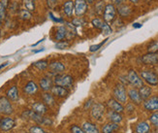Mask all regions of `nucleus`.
I'll return each instance as SVG.
<instances>
[{
	"instance_id": "obj_1",
	"label": "nucleus",
	"mask_w": 158,
	"mask_h": 133,
	"mask_svg": "<svg viewBox=\"0 0 158 133\" xmlns=\"http://www.w3.org/2000/svg\"><path fill=\"white\" fill-rule=\"evenodd\" d=\"M53 83L56 84V86H59V87H63V88H70L73 83H74V79L73 77L70 75H66V74H59L56 75V78L53 80Z\"/></svg>"
},
{
	"instance_id": "obj_2",
	"label": "nucleus",
	"mask_w": 158,
	"mask_h": 133,
	"mask_svg": "<svg viewBox=\"0 0 158 133\" xmlns=\"http://www.w3.org/2000/svg\"><path fill=\"white\" fill-rule=\"evenodd\" d=\"M116 9L114 4H106L104 14H103V17H104L105 23L107 24H112L114 23V20L116 18Z\"/></svg>"
},
{
	"instance_id": "obj_3",
	"label": "nucleus",
	"mask_w": 158,
	"mask_h": 133,
	"mask_svg": "<svg viewBox=\"0 0 158 133\" xmlns=\"http://www.w3.org/2000/svg\"><path fill=\"white\" fill-rule=\"evenodd\" d=\"M114 96L115 100H118L119 103H125L127 100V92L124 86L122 84H118L114 88Z\"/></svg>"
},
{
	"instance_id": "obj_4",
	"label": "nucleus",
	"mask_w": 158,
	"mask_h": 133,
	"mask_svg": "<svg viewBox=\"0 0 158 133\" xmlns=\"http://www.w3.org/2000/svg\"><path fill=\"white\" fill-rule=\"evenodd\" d=\"M141 77L150 86L158 85V76L152 70H143L141 72Z\"/></svg>"
},
{
	"instance_id": "obj_5",
	"label": "nucleus",
	"mask_w": 158,
	"mask_h": 133,
	"mask_svg": "<svg viewBox=\"0 0 158 133\" xmlns=\"http://www.w3.org/2000/svg\"><path fill=\"white\" fill-rule=\"evenodd\" d=\"M13 112H14V108L12 106L10 100L5 96L0 97V114L9 116L13 114Z\"/></svg>"
},
{
	"instance_id": "obj_6",
	"label": "nucleus",
	"mask_w": 158,
	"mask_h": 133,
	"mask_svg": "<svg viewBox=\"0 0 158 133\" xmlns=\"http://www.w3.org/2000/svg\"><path fill=\"white\" fill-rule=\"evenodd\" d=\"M88 5L85 0H75L74 2V11L77 17L84 16L87 12Z\"/></svg>"
},
{
	"instance_id": "obj_7",
	"label": "nucleus",
	"mask_w": 158,
	"mask_h": 133,
	"mask_svg": "<svg viewBox=\"0 0 158 133\" xmlns=\"http://www.w3.org/2000/svg\"><path fill=\"white\" fill-rule=\"evenodd\" d=\"M127 81H128V83H130L135 88H142L143 86V80L140 78L139 75L137 74L134 70H130V71L128 72Z\"/></svg>"
},
{
	"instance_id": "obj_8",
	"label": "nucleus",
	"mask_w": 158,
	"mask_h": 133,
	"mask_svg": "<svg viewBox=\"0 0 158 133\" xmlns=\"http://www.w3.org/2000/svg\"><path fill=\"white\" fill-rule=\"evenodd\" d=\"M71 38H73V36L68 32V29L65 26H58L56 32L54 33V39L58 42L63 41L64 39H71Z\"/></svg>"
},
{
	"instance_id": "obj_9",
	"label": "nucleus",
	"mask_w": 158,
	"mask_h": 133,
	"mask_svg": "<svg viewBox=\"0 0 158 133\" xmlns=\"http://www.w3.org/2000/svg\"><path fill=\"white\" fill-rule=\"evenodd\" d=\"M141 60L143 64L156 65L158 63V54L157 53H148L143 55Z\"/></svg>"
},
{
	"instance_id": "obj_10",
	"label": "nucleus",
	"mask_w": 158,
	"mask_h": 133,
	"mask_svg": "<svg viewBox=\"0 0 158 133\" xmlns=\"http://www.w3.org/2000/svg\"><path fill=\"white\" fill-rule=\"evenodd\" d=\"M16 122L13 118L11 117H6L1 118V122H0V128L3 131H9L12 128L15 127Z\"/></svg>"
},
{
	"instance_id": "obj_11",
	"label": "nucleus",
	"mask_w": 158,
	"mask_h": 133,
	"mask_svg": "<svg viewBox=\"0 0 158 133\" xmlns=\"http://www.w3.org/2000/svg\"><path fill=\"white\" fill-rule=\"evenodd\" d=\"M49 70L52 74H54L56 76L65 71V65L61 63L60 61H53L49 65Z\"/></svg>"
},
{
	"instance_id": "obj_12",
	"label": "nucleus",
	"mask_w": 158,
	"mask_h": 133,
	"mask_svg": "<svg viewBox=\"0 0 158 133\" xmlns=\"http://www.w3.org/2000/svg\"><path fill=\"white\" fill-rule=\"evenodd\" d=\"M143 107L148 111H157L158 110V96L149 97L143 103Z\"/></svg>"
},
{
	"instance_id": "obj_13",
	"label": "nucleus",
	"mask_w": 158,
	"mask_h": 133,
	"mask_svg": "<svg viewBox=\"0 0 158 133\" xmlns=\"http://www.w3.org/2000/svg\"><path fill=\"white\" fill-rule=\"evenodd\" d=\"M39 87L41 88V89H43L44 92H48L52 90V88H53V81L49 78V77H44L40 80L39 82Z\"/></svg>"
},
{
	"instance_id": "obj_14",
	"label": "nucleus",
	"mask_w": 158,
	"mask_h": 133,
	"mask_svg": "<svg viewBox=\"0 0 158 133\" xmlns=\"http://www.w3.org/2000/svg\"><path fill=\"white\" fill-rule=\"evenodd\" d=\"M104 110L105 108L101 103H96L93 105V107L91 109V115L96 120H100L103 114H104Z\"/></svg>"
},
{
	"instance_id": "obj_15",
	"label": "nucleus",
	"mask_w": 158,
	"mask_h": 133,
	"mask_svg": "<svg viewBox=\"0 0 158 133\" xmlns=\"http://www.w3.org/2000/svg\"><path fill=\"white\" fill-rule=\"evenodd\" d=\"M32 111L35 112V113L39 114V115H45L48 113V111H49V109H48V106L43 103V102H35L32 104Z\"/></svg>"
},
{
	"instance_id": "obj_16",
	"label": "nucleus",
	"mask_w": 158,
	"mask_h": 133,
	"mask_svg": "<svg viewBox=\"0 0 158 133\" xmlns=\"http://www.w3.org/2000/svg\"><path fill=\"white\" fill-rule=\"evenodd\" d=\"M52 94L53 96L59 97V98H63V97H66L69 94V92H68L66 88L59 87V86H53V88H52Z\"/></svg>"
},
{
	"instance_id": "obj_17",
	"label": "nucleus",
	"mask_w": 158,
	"mask_h": 133,
	"mask_svg": "<svg viewBox=\"0 0 158 133\" xmlns=\"http://www.w3.org/2000/svg\"><path fill=\"white\" fill-rule=\"evenodd\" d=\"M107 105H108V107L111 109V111L116 112V113H121V112H123V110H124V108H123L122 105L118 100H115L114 98L110 99L108 101Z\"/></svg>"
},
{
	"instance_id": "obj_18",
	"label": "nucleus",
	"mask_w": 158,
	"mask_h": 133,
	"mask_svg": "<svg viewBox=\"0 0 158 133\" xmlns=\"http://www.w3.org/2000/svg\"><path fill=\"white\" fill-rule=\"evenodd\" d=\"M38 85L36 83H34L33 81L28 82L25 85V87L23 88V92L24 93L28 94V95H34L37 92H38Z\"/></svg>"
},
{
	"instance_id": "obj_19",
	"label": "nucleus",
	"mask_w": 158,
	"mask_h": 133,
	"mask_svg": "<svg viewBox=\"0 0 158 133\" xmlns=\"http://www.w3.org/2000/svg\"><path fill=\"white\" fill-rule=\"evenodd\" d=\"M127 95L129 96V98L131 99V101L135 104H141L142 103V98H141V95H140V92L139 90H137L136 88H131L128 90V93Z\"/></svg>"
},
{
	"instance_id": "obj_20",
	"label": "nucleus",
	"mask_w": 158,
	"mask_h": 133,
	"mask_svg": "<svg viewBox=\"0 0 158 133\" xmlns=\"http://www.w3.org/2000/svg\"><path fill=\"white\" fill-rule=\"evenodd\" d=\"M6 97L8 98L10 101H17L19 98V90L18 88L16 86H13L11 87L6 92Z\"/></svg>"
},
{
	"instance_id": "obj_21",
	"label": "nucleus",
	"mask_w": 158,
	"mask_h": 133,
	"mask_svg": "<svg viewBox=\"0 0 158 133\" xmlns=\"http://www.w3.org/2000/svg\"><path fill=\"white\" fill-rule=\"evenodd\" d=\"M82 129L85 133H100L97 127L90 122H86L82 124Z\"/></svg>"
},
{
	"instance_id": "obj_22",
	"label": "nucleus",
	"mask_w": 158,
	"mask_h": 133,
	"mask_svg": "<svg viewBox=\"0 0 158 133\" xmlns=\"http://www.w3.org/2000/svg\"><path fill=\"white\" fill-rule=\"evenodd\" d=\"M116 12L118 13V15L120 17L126 18V17H128L130 15V14H131V8H130V7L128 5H126V4H122V5L118 7Z\"/></svg>"
},
{
	"instance_id": "obj_23",
	"label": "nucleus",
	"mask_w": 158,
	"mask_h": 133,
	"mask_svg": "<svg viewBox=\"0 0 158 133\" xmlns=\"http://www.w3.org/2000/svg\"><path fill=\"white\" fill-rule=\"evenodd\" d=\"M63 12L64 14L67 16L71 18L73 15V12H74V2L72 0H68L63 4Z\"/></svg>"
},
{
	"instance_id": "obj_24",
	"label": "nucleus",
	"mask_w": 158,
	"mask_h": 133,
	"mask_svg": "<svg viewBox=\"0 0 158 133\" xmlns=\"http://www.w3.org/2000/svg\"><path fill=\"white\" fill-rule=\"evenodd\" d=\"M139 92H140L142 100H145L146 101L147 99L149 98L150 95H152V88H150L149 87H148V86H143L142 88H140Z\"/></svg>"
},
{
	"instance_id": "obj_25",
	"label": "nucleus",
	"mask_w": 158,
	"mask_h": 133,
	"mask_svg": "<svg viewBox=\"0 0 158 133\" xmlns=\"http://www.w3.org/2000/svg\"><path fill=\"white\" fill-rule=\"evenodd\" d=\"M42 98L47 106H53V105H56V99H54V96L52 93L49 92L43 93Z\"/></svg>"
},
{
	"instance_id": "obj_26",
	"label": "nucleus",
	"mask_w": 158,
	"mask_h": 133,
	"mask_svg": "<svg viewBox=\"0 0 158 133\" xmlns=\"http://www.w3.org/2000/svg\"><path fill=\"white\" fill-rule=\"evenodd\" d=\"M149 124L147 122H142L137 124L136 133H148L149 132Z\"/></svg>"
},
{
	"instance_id": "obj_27",
	"label": "nucleus",
	"mask_w": 158,
	"mask_h": 133,
	"mask_svg": "<svg viewBox=\"0 0 158 133\" xmlns=\"http://www.w3.org/2000/svg\"><path fill=\"white\" fill-rule=\"evenodd\" d=\"M108 117L110 118V121L114 123H118L122 121V116L120 115V113H116V112H114V111L109 112Z\"/></svg>"
},
{
	"instance_id": "obj_28",
	"label": "nucleus",
	"mask_w": 158,
	"mask_h": 133,
	"mask_svg": "<svg viewBox=\"0 0 158 133\" xmlns=\"http://www.w3.org/2000/svg\"><path fill=\"white\" fill-rule=\"evenodd\" d=\"M118 128V123H114V122L107 123L105 125H103L102 133H113L114 131H115Z\"/></svg>"
},
{
	"instance_id": "obj_29",
	"label": "nucleus",
	"mask_w": 158,
	"mask_h": 133,
	"mask_svg": "<svg viewBox=\"0 0 158 133\" xmlns=\"http://www.w3.org/2000/svg\"><path fill=\"white\" fill-rule=\"evenodd\" d=\"M105 7H106V4L104 3V1H103V0H100V1H97V2L95 3V6H94L95 13L97 14L98 16L103 15V14H104Z\"/></svg>"
},
{
	"instance_id": "obj_30",
	"label": "nucleus",
	"mask_w": 158,
	"mask_h": 133,
	"mask_svg": "<svg viewBox=\"0 0 158 133\" xmlns=\"http://www.w3.org/2000/svg\"><path fill=\"white\" fill-rule=\"evenodd\" d=\"M33 66H35L36 68H38L41 71H44L48 67H49V63H48L47 60H38L33 62Z\"/></svg>"
},
{
	"instance_id": "obj_31",
	"label": "nucleus",
	"mask_w": 158,
	"mask_h": 133,
	"mask_svg": "<svg viewBox=\"0 0 158 133\" xmlns=\"http://www.w3.org/2000/svg\"><path fill=\"white\" fill-rule=\"evenodd\" d=\"M31 17H32L31 12H29L28 10L24 9V10H20L19 11V18L22 19H23V20H28V19H31Z\"/></svg>"
},
{
	"instance_id": "obj_32",
	"label": "nucleus",
	"mask_w": 158,
	"mask_h": 133,
	"mask_svg": "<svg viewBox=\"0 0 158 133\" xmlns=\"http://www.w3.org/2000/svg\"><path fill=\"white\" fill-rule=\"evenodd\" d=\"M35 0H24V6L26 10H28L29 12H33L35 10Z\"/></svg>"
},
{
	"instance_id": "obj_33",
	"label": "nucleus",
	"mask_w": 158,
	"mask_h": 133,
	"mask_svg": "<svg viewBox=\"0 0 158 133\" xmlns=\"http://www.w3.org/2000/svg\"><path fill=\"white\" fill-rule=\"evenodd\" d=\"M105 22H103V20L100 19V18H95L91 20V24L95 27V28H98V29H101L103 24H104Z\"/></svg>"
},
{
	"instance_id": "obj_34",
	"label": "nucleus",
	"mask_w": 158,
	"mask_h": 133,
	"mask_svg": "<svg viewBox=\"0 0 158 133\" xmlns=\"http://www.w3.org/2000/svg\"><path fill=\"white\" fill-rule=\"evenodd\" d=\"M69 43H68L67 41H60V42H57L56 44V49H59V50H64V49H67L69 48Z\"/></svg>"
},
{
	"instance_id": "obj_35",
	"label": "nucleus",
	"mask_w": 158,
	"mask_h": 133,
	"mask_svg": "<svg viewBox=\"0 0 158 133\" xmlns=\"http://www.w3.org/2000/svg\"><path fill=\"white\" fill-rule=\"evenodd\" d=\"M85 19H82V18H77V19H74L72 24L74 26H81V25H85Z\"/></svg>"
},
{
	"instance_id": "obj_36",
	"label": "nucleus",
	"mask_w": 158,
	"mask_h": 133,
	"mask_svg": "<svg viewBox=\"0 0 158 133\" xmlns=\"http://www.w3.org/2000/svg\"><path fill=\"white\" fill-rule=\"evenodd\" d=\"M101 30L103 31V33L106 34V35H109V34H111V33L113 32L112 27L110 26V24H107V23H104V24H103Z\"/></svg>"
},
{
	"instance_id": "obj_37",
	"label": "nucleus",
	"mask_w": 158,
	"mask_h": 133,
	"mask_svg": "<svg viewBox=\"0 0 158 133\" xmlns=\"http://www.w3.org/2000/svg\"><path fill=\"white\" fill-rule=\"evenodd\" d=\"M148 53H156L158 51V41H153L148 48Z\"/></svg>"
},
{
	"instance_id": "obj_38",
	"label": "nucleus",
	"mask_w": 158,
	"mask_h": 133,
	"mask_svg": "<svg viewBox=\"0 0 158 133\" xmlns=\"http://www.w3.org/2000/svg\"><path fill=\"white\" fill-rule=\"evenodd\" d=\"M45 130L39 125H33L29 129V133H44Z\"/></svg>"
},
{
	"instance_id": "obj_39",
	"label": "nucleus",
	"mask_w": 158,
	"mask_h": 133,
	"mask_svg": "<svg viewBox=\"0 0 158 133\" xmlns=\"http://www.w3.org/2000/svg\"><path fill=\"white\" fill-rule=\"evenodd\" d=\"M149 121H150V122H152L153 125H155V127H158V112H156V113H153L152 116H150Z\"/></svg>"
},
{
	"instance_id": "obj_40",
	"label": "nucleus",
	"mask_w": 158,
	"mask_h": 133,
	"mask_svg": "<svg viewBox=\"0 0 158 133\" xmlns=\"http://www.w3.org/2000/svg\"><path fill=\"white\" fill-rule=\"evenodd\" d=\"M70 131H71V133H85L84 131V129H81L80 127H78V125H76V124L72 125L71 128H70Z\"/></svg>"
},
{
	"instance_id": "obj_41",
	"label": "nucleus",
	"mask_w": 158,
	"mask_h": 133,
	"mask_svg": "<svg viewBox=\"0 0 158 133\" xmlns=\"http://www.w3.org/2000/svg\"><path fill=\"white\" fill-rule=\"evenodd\" d=\"M58 4V0H47V5L50 9H54Z\"/></svg>"
},
{
	"instance_id": "obj_42",
	"label": "nucleus",
	"mask_w": 158,
	"mask_h": 133,
	"mask_svg": "<svg viewBox=\"0 0 158 133\" xmlns=\"http://www.w3.org/2000/svg\"><path fill=\"white\" fill-rule=\"evenodd\" d=\"M5 17H6V7L0 2V18L5 19Z\"/></svg>"
},
{
	"instance_id": "obj_43",
	"label": "nucleus",
	"mask_w": 158,
	"mask_h": 133,
	"mask_svg": "<svg viewBox=\"0 0 158 133\" xmlns=\"http://www.w3.org/2000/svg\"><path fill=\"white\" fill-rule=\"evenodd\" d=\"M106 41H107V39H106V40H104V41H103L102 43H100L99 45H93V46H91L90 48H89V51H90V52H96V51H97V50H99V49H100V47H101V46H102L103 44H104Z\"/></svg>"
},
{
	"instance_id": "obj_44",
	"label": "nucleus",
	"mask_w": 158,
	"mask_h": 133,
	"mask_svg": "<svg viewBox=\"0 0 158 133\" xmlns=\"http://www.w3.org/2000/svg\"><path fill=\"white\" fill-rule=\"evenodd\" d=\"M125 2H126V0H112V4L118 5V6H120L122 4H124Z\"/></svg>"
},
{
	"instance_id": "obj_45",
	"label": "nucleus",
	"mask_w": 158,
	"mask_h": 133,
	"mask_svg": "<svg viewBox=\"0 0 158 133\" xmlns=\"http://www.w3.org/2000/svg\"><path fill=\"white\" fill-rule=\"evenodd\" d=\"M50 16H51V18L54 20V22H59V23H62L63 20H62V19H56V17H54L52 14H50Z\"/></svg>"
},
{
	"instance_id": "obj_46",
	"label": "nucleus",
	"mask_w": 158,
	"mask_h": 133,
	"mask_svg": "<svg viewBox=\"0 0 158 133\" xmlns=\"http://www.w3.org/2000/svg\"><path fill=\"white\" fill-rule=\"evenodd\" d=\"M0 2H1V3L6 7V8H7V7H8V5H9V0H0Z\"/></svg>"
},
{
	"instance_id": "obj_47",
	"label": "nucleus",
	"mask_w": 158,
	"mask_h": 133,
	"mask_svg": "<svg viewBox=\"0 0 158 133\" xmlns=\"http://www.w3.org/2000/svg\"><path fill=\"white\" fill-rule=\"evenodd\" d=\"M133 26L135 27V28H140V27L142 26V24H134Z\"/></svg>"
},
{
	"instance_id": "obj_48",
	"label": "nucleus",
	"mask_w": 158,
	"mask_h": 133,
	"mask_svg": "<svg viewBox=\"0 0 158 133\" xmlns=\"http://www.w3.org/2000/svg\"><path fill=\"white\" fill-rule=\"evenodd\" d=\"M8 64H9V62H5V63H3V64H1V65H0V69L4 68L5 66H7V65H8Z\"/></svg>"
},
{
	"instance_id": "obj_49",
	"label": "nucleus",
	"mask_w": 158,
	"mask_h": 133,
	"mask_svg": "<svg viewBox=\"0 0 158 133\" xmlns=\"http://www.w3.org/2000/svg\"><path fill=\"white\" fill-rule=\"evenodd\" d=\"M85 1H86L87 3H90V4L94 3V0H85Z\"/></svg>"
},
{
	"instance_id": "obj_50",
	"label": "nucleus",
	"mask_w": 158,
	"mask_h": 133,
	"mask_svg": "<svg viewBox=\"0 0 158 133\" xmlns=\"http://www.w3.org/2000/svg\"><path fill=\"white\" fill-rule=\"evenodd\" d=\"M132 3H134V4H136V3H138V0H130Z\"/></svg>"
},
{
	"instance_id": "obj_51",
	"label": "nucleus",
	"mask_w": 158,
	"mask_h": 133,
	"mask_svg": "<svg viewBox=\"0 0 158 133\" xmlns=\"http://www.w3.org/2000/svg\"><path fill=\"white\" fill-rule=\"evenodd\" d=\"M1 19H1V18H0V24H1Z\"/></svg>"
},
{
	"instance_id": "obj_52",
	"label": "nucleus",
	"mask_w": 158,
	"mask_h": 133,
	"mask_svg": "<svg viewBox=\"0 0 158 133\" xmlns=\"http://www.w3.org/2000/svg\"><path fill=\"white\" fill-rule=\"evenodd\" d=\"M44 133H51V132H48V131H45Z\"/></svg>"
},
{
	"instance_id": "obj_53",
	"label": "nucleus",
	"mask_w": 158,
	"mask_h": 133,
	"mask_svg": "<svg viewBox=\"0 0 158 133\" xmlns=\"http://www.w3.org/2000/svg\"><path fill=\"white\" fill-rule=\"evenodd\" d=\"M145 1H150V0H145Z\"/></svg>"
},
{
	"instance_id": "obj_54",
	"label": "nucleus",
	"mask_w": 158,
	"mask_h": 133,
	"mask_svg": "<svg viewBox=\"0 0 158 133\" xmlns=\"http://www.w3.org/2000/svg\"><path fill=\"white\" fill-rule=\"evenodd\" d=\"M0 122H1V118H0Z\"/></svg>"
}]
</instances>
